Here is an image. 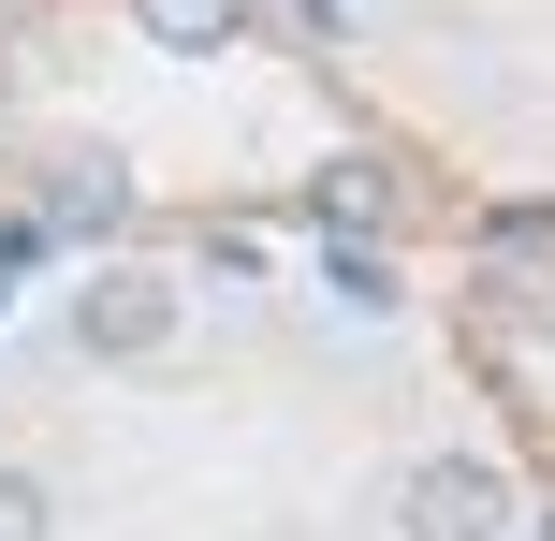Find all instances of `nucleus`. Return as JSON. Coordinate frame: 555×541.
Instances as JSON below:
<instances>
[{
	"label": "nucleus",
	"instance_id": "8",
	"mask_svg": "<svg viewBox=\"0 0 555 541\" xmlns=\"http://www.w3.org/2000/svg\"><path fill=\"white\" fill-rule=\"evenodd\" d=\"M205 279H263V234L249 220H205Z\"/></svg>",
	"mask_w": 555,
	"mask_h": 541
},
{
	"label": "nucleus",
	"instance_id": "9",
	"mask_svg": "<svg viewBox=\"0 0 555 541\" xmlns=\"http://www.w3.org/2000/svg\"><path fill=\"white\" fill-rule=\"evenodd\" d=\"M541 541H555V513H541Z\"/></svg>",
	"mask_w": 555,
	"mask_h": 541
},
{
	"label": "nucleus",
	"instance_id": "1",
	"mask_svg": "<svg viewBox=\"0 0 555 541\" xmlns=\"http://www.w3.org/2000/svg\"><path fill=\"white\" fill-rule=\"evenodd\" d=\"M512 468L498 454H424L410 484H395V541H512Z\"/></svg>",
	"mask_w": 555,
	"mask_h": 541
},
{
	"label": "nucleus",
	"instance_id": "7",
	"mask_svg": "<svg viewBox=\"0 0 555 541\" xmlns=\"http://www.w3.org/2000/svg\"><path fill=\"white\" fill-rule=\"evenodd\" d=\"M59 527V498H44V468H15V454H0V541H44Z\"/></svg>",
	"mask_w": 555,
	"mask_h": 541
},
{
	"label": "nucleus",
	"instance_id": "4",
	"mask_svg": "<svg viewBox=\"0 0 555 541\" xmlns=\"http://www.w3.org/2000/svg\"><path fill=\"white\" fill-rule=\"evenodd\" d=\"M307 220H322V234L351 220L365 249H380V220H395V176H380V162H322V176H307Z\"/></svg>",
	"mask_w": 555,
	"mask_h": 541
},
{
	"label": "nucleus",
	"instance_id": "3",
	"mask_svg": "<svg viewBox=\"0 0 555 541\" xmlns=\"http://www.w3.org/2000/svg\"><path fill=\"white\" fill-rule=\"evenodd\" d=\"M29 220H44V249H59V234H117V220H132V162H117V146H59V176H44Z\"/></svg>",
	"mask_w": 555,
	"mask_h": 541
},
{
	"label": "nucleus",
	"instance_id": "2",
	"mask_svg": "<svg viewBox=\"0 0 555 541\" xmlns=\"http://www.w3.org/2000/svg\"><path fill=\"white\" fill-rule=\"evenodd\" d=\"M74 337L103 351V366H146V351L176 337V293H162V279H117V263H103V279L74 293Z\"/></svg>",
	"mask_w": 555,
	"mask_h": 541
},
{
	"label": "nucleus",
	"instance_id": "6",
	"mask_svg": "<svg viewBox=\"0 0 555 541\" xmlns=\"http://www.w3.org/2000/svg\"><path fill=\"white\" fill-rule=\"evenodd\" d=\"M132 15H146V29H162V44H220V29H234V15H249V0H132Z\"/></svg>",
	"mask_w": 555,
	"mask_h": 541
},
{
	"label": "nucleus",
	"instance_id": "5",
	"mask_svg": "<svg viewBox=\"0 0 555 541\" xmlns=\"http://www.w3.org/2000/svg\"><path fill=\"white\" fill-rule=\"evenodd\" d=\"M322 293L336 308H410L395 293V249H365V234H322Z\"/></svg>",
	"mask_w": 555,
	"mask_h": 541
}]
</instances>
